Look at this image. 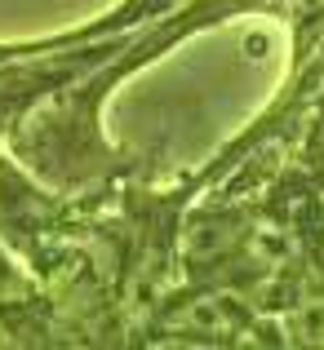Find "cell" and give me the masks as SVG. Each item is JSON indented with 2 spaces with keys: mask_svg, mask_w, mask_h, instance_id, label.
<instances>
[]
</instances>
